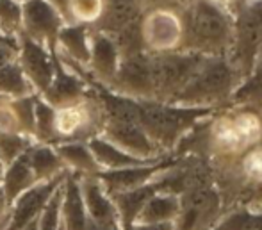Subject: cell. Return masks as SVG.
Instances as JSON below:
<instances>
[{
  "instance_id": "obj_21",
  "label": "cell",
  "mask_w": 262,
  "mask_h": 230,
  "mask_svg": "<svg viewBox=\"0 0 262 230\" xmlns=\"http://www.w3.org/2000/svg\"><path fill=\"white\" fill-rule=\"evenodd\" d=\"M34 184L36 177L31 168V162H29V155L25 152L18 159H14L13 162H9L2 172L0 185H2L4 195H6L7 205H11L21 193H25Z\"/></svg>"
},
{
  "instance_id": "obj_41",
  "label": "cell",
  "mask_w": 262,
  "mask_h": 230,
  "mask_svg": "<svg viewBox=\"0 0 262 230\" xmlns=\"http://www.w3.org/2000/svg\"><path fill=\"white\" fill-rule=\"evenodd\" d=\"M259 62H262V50H260V57H259Z\"/></svg>"
},
{
  "instance_id": "obj_7",
  "label": "cell",
  "mask_w": 262,
  "mask_h": 230,
  "mask_svg": "<svg viewBox=\"0 0 262 230\" xmlns=\"http://www.w3.org/2000/svg\"><path fill=\"white\" fill-rule=\"evenodd\" d=\"M66 175H68V170L50 180L36 182L32 187L21 193L7 209L6 225L2 227V230H21L24 227H27L31 221L38 220L41 211L45 209L47 202L54 195V191L64 182Z\"/></svg>"
},
{
  "instance_id": "obj_12",
  "label": "cell",
  "mask_w": 262,
  "mask_h": 230,
  "mask_svg": "<svg viewBox=\"0 0 262 230\" xmlns=\"http://www.w3.org/2000/svg\"><path fill=\"white\" fill-rule=\"evenodd\" d=\"M168 168H173V162L169 161H157L154 164L146 166H134V168H121V170H109V172H100L97 173L98 182L104 185V189L109 195L114 193H123L136 189L139 185H145L152 182L154 179H157V175L161 172Z\"/></svg>"
},
{
  "instance_id": "obj_35",
  "label": "cell",
  "mask_w": 262,
  "mask_h": 230,
  "mask_svg": "<svg viewBox=\"0 0 262 230\" xmlns=\"http://www.w3.org/2000/svg\"><path fill=\"white\" fill-rule=\"evenodd\" d=\"M7 209H9V205H7L6 195H4V189H2V185H0V220H2L4 216H7Z\"/></svg>"
},
{
  "instance_id": "obj_42",
  "label": "cell",
  "mask_w": 262,
  "mask_h": 230,
  "mask_svg": "<svg viewBox=\"0 0 262 230\" xmlns=\"http://www.w3.org/2000/svg\"><path fill=\"white\" fill-rule=\"evenodd\" d=\"M0 180H2V173H0Z\"/></svg>"
},
{
  "instance_id": "obj_10",
  "label": "cell",
  "mask_w": 262,
  "mask_h": 230,
  "mask_svg": "<svg viewBox=\"0 0 262 230\" xmlns=\"http://www.w3.org/2000/svg\"><path fill=\"white\" fill-rule=\"evenodd\" d=\"M100 136L121 150L141 159H159L157 144L150 139L139 121H104Z\"/></svg>"
},
{
  "instance_id": "obj_16",
  "label": "cell",
  "mask_w": 262,
  "mask_h": 230,
  "mask_svg": "<svg viewBox=\"0 0 262 230\" xmlns=\"http://www.w3.org/2000/svg\"><path fill=\"white\" fill-rule=\"evenodd\" d=\"M88 214L80 191V175L68 172L62 182L61 198V230H86Z\"/></svg>"
},
{
  "instance_id": "obj_13",
  "label": "cell",
  "mask_w": 262,
  "mask_h": 230,
  "mask_svg": "<svg viewBox=\"0 0 262 230\" xmlns=\"http://www.w3.org/2000/svg\"><path fill=\"white\" fill-rule=\"evenodd\" d=\"M55 57V73L52 84L49 86L43 95H39L43 100L50 103L52 107H64V106H72L75 102H80L82 98L88 96V80L82 75L75 73L73 70L66 68L61 61Z\"/></svg>"
},
{
  "instance_id": "obj_31",
  "label": "cell",
  "mask_w": 262,
  "mask_h": 230,
  "mask_svg": "<svg viewBox=\"0 0 262 230\" xmlns=\"http://www.w3.org/2000/svg\"><path fill=\"white\" fill-rule=\"evenodd\" d=\"M235 103H245V102H257L262 100V62H259L255 70L252 72L250 79L243 84L241 88L234 91Z\"/></svg>"
},
{
  "instance_id": "obj_15",
  "label": "cell",
  "mask_w": 262,
  "mask_h": 230,
  "mask_svg": "<svg viewBox=\"0 0 262 230\" xmlns=\"http://www.w3.org/2000/svg\"><path fill=\"white\" fill-rule=\"evenodd\" d=\"M141 32L145 47L154 48V52L169 50V47L179 43V38H182V27L177 18L166 11H157L141 22Z\"/></svg>"
},
{
  "instance_id": "obj_32",
  "label": "cell",
  "mask_w": 262,
  "mask_h": 230,
  "mask_svg": "<svg viewBox=\"0 0 262 230\" xmlns=\"http://www.w3.org/2000/svg\"><path fill=\"white\" fill-rule=\"evenodd\" d=\"M18 59V38H0V68Z\"/></svg>"
},
{
  "instance_id": "obj_28",
  "label": "cell",
  "mask_w": 262,
  "mask_h": 230,
  "mask_svg": "<svg viewBox=\"0 0 262 230\" xmlns=\"http://www.w3.org/2000/svg\"><path fill=\"white\" fill-rule=\"evenodd\" d=\"M36 141L25 134H0V161L4 168L29 150Z\"/></svg>"
},
{
  "instance_id": "obj_24",
  "label": "cell",
  "mask_w": 262,
  "mask_h": 230,
  "mask_svg": "<svg viewBox=\"0 0 262 230\" xmlns=\"http://www.w3.org/2000/svg\"><path fill=\"white\" fill-rule=\"evenodd\" d=\"M29 162L31 168L34 172L36 182H43V180H50L54 177L61 175L62 172H66L64 164L59 159L57 152L52 144H43V143H34L27 150Z\"/></svg>"
},
{
  "instance_id": "obj_30",
  "label": "cell",
  "mask_w": 262,
  "mask_h": 230,
  "mask_svg": "<svg viewBox=\"0 0 262 230\" xmlns=\"http://www.w3.org/2000/svg\"><path fill=\"white\" fill-rule=\"evenodd\" d=\"M61 198L62 184L54 191L50 200L47 202L45 209L38 218V230H61Z\"/></svg>"
},
{
  "instance_id": "obj_2",
  "label": "cell",
  "mask_w": 262,
  "mask_h": 230,
  "mask_svg": "<svg viewBox=\"0 0 262 230\" xmlns=\"http://www.w3.org/2000/svg\"><path fill=\"white\" fill-rule=\"evenodd\" d=\"M210 107L139 100V120L157 148L173 147L196 121L210 114Z\"/></svg>"
},
{
  "instance_id": "obj_1",
  "label": "cell",
  "mask_w": 262,
  "mask_h": 230,
  "mask_svg": "<svg viewBox=\"0 0 262 230\" xmlns=\"http://www.w3.org/2000/svg\"><path fill=\"white\" fill-rule=\"evenodd\" d=\"M232 29L234 24L220 6L210 0H194L184 18V48L216 57L230 47Z\"/></svg>"
},
{
  "instance_id": "obj_9",
  "label": "cell",
  "mask_w": 262,
  "mask_h": 230,
  "mask_svg": "<svg viewBox=\"0 0 262 230\" xmlns=\"http://www.w3.org/2000/svg\"><path fill=\"white\" fill-rule=\"evenodd\" d=\"M24 11V34L55 52L57 34L64 20L49 0H29L21 6Z\"/></svg>"
},
{
  "instance_id": "obj_33",
  "label": "cell",
  "mask_w": 262,
  "mask_h": 230,
  "mask_svg": "<svg viewBox=\"0 0 262 230\" xmlns=\"http://www.w3.org/2000/svg\"><path fill=\"white\" fill-rule=\"evenodd\" d=\"M128 230H175V225H173V221H168V223H152V225L134 223Z\"/></svg>"
},
{
  "instance_id": "obj_20",
  "label": "cell",
  "mask_w": 262,
  "mask_h": 230,
  "mask_svg": "<svg viewBox=\"0 0 262 230\" xmlns=\"http://www.w3.org/2000/svg\"><path fill=\"white\" fill-rule=\"evenodd\" d=\"M88 148L93 154L95 161L98 162L102 172H109V170H121V168H134V166H146L154 164V162L161 161V159H141L136 155L128 154V152L121 150L114 143L102 138L100 134L95 138L88 139Z\"/></svg>"
},
{
  "instance_id": "obj_25",
  "label": "cell",
  "mask_w": 262,
  "mask_h": 230,
  "mask_svg": "<svg viewBox=\"0 0 262 230\" xmlns=\"http://www.w3.org/2000/svg\"><path fill=\"white\" fill-rule=\"evenodd\" d=\"M32 95H36V91L25 77L18 61H13L0 68V98L18 100Z\"/></svg>"
},
{
  "instance_id": "obj_14",
  "label": "cell",
  "mask_w": 262,
  "mask_h": 230,
  "mask_svg": "<svg viewBox=\"0 0 262 230\" xmlns=\"http://www.w3.org/2000/svg\"><path fill=\"white\" fill-rule=\"evenodd\" d=\"M80 191H82L88 220L97 225H102V227H113L121 230L113 198L104 189V185L98 182L97 177L80 175Z\"/></svg>"
},
{
  "instance_id": "obj_4",
  "label": "cell",
  "mask_w": 262,
  "mask_h": 230,
  "mask_svg": "<svg viewBox=\"0 0 262 230\" xmlns=\"http://www.w3.org/2000/svg\"><path fill=\"white\" fill-rule=\"evenodd\" d=\"M209 55L196 52H150V68H152L154 100L169 103L191 77L202 68Z\"/></svg>"
},
{
  "instance_id": "obj_11",
  "label": "cell",
  "mask_w": 262,
  "mask_h": 230,
  "mask_svg": "<svg viewBox=\"0 0 262 230\" xmlns=\"http://www.w3.org/2000/svg\"><path fill=\"white\" fill-rule=\"evenodd\" d=\"M120 50L113 36L100 31H91L90 36V62L88 72L97 84L109 88L120 65Z\"/></svg>"
},
{
  "instance_id": "obj_26",
  "label": "cell",
  "mask_w": 262,
  "mask_h": 230,
  "mask_svg": "<svg viewBox=\"0 0 262 230\" xmlns=\"http://www.w3.org/2000/svg\"><path fill=\"white\" fill-rule=\"evenodd\" d=\"M21 32H24L21 4L14 0H0V36L18 38Z\"/></svg>"
},
{
  "instance_id": "obj_43",
  "label": "cell",
  "mask_w": 262,
  "mask_h": 230,
  "mask_svg": "<svg viewBox=\"0 0 262 230\" xmlns=\"http://www.w3.org/2000/svg\"><path fill=\"white\" fill-rule=\"evenodd\" d=\"M0 38H4V36H0Z\"/></svg>"
},
{
  "instance_id": "obj_36",
  "label": "cell",
  "mask_w": 262,
  "mask_h": 230,
  "mask_svg": "<svg viewBox=\"0 0 262 230\" xmlns=\"http://www.w3.org/2000/svg\"><path fill=\"white\" fill-rule=\"evenodd\" d=\"M86 230H120V228H113V227H102V225H97L93 221L88 220V227Z\"/></svg>"
},
{
  "instance_id": "obj_22",
  "label": "cell",
  "mask_w": 262,
  "mask_h": 230,
  "mask_svg": "<svg viewBox=\"0 0 262 230\" xmlns=\"http://www.w3.org/2000/svg\"><path fill=\"white\" fill-rule=\"evenodd\" d=\"M54 148L68 172L79 175H97L102 172L91 150L88 148V143L84 141H64L54 144Z\"/></svg>"
},
{
  "instance_id": "obj_23",
  "label": "cell",
  "mask_w": 262,
  "mask_h": 230,
  "mask_svg": "<svg viewBox=\"0 0 262 230\" xmlns=\"http://www.w3.org/2000/svg\"><path fill=\"white\" fill-rule=\"evenodd\" d=\"M180 216V198L171 193H156L141 213L136 218V223L152 225V223H168Z\"/></svg>"
},
{
  "instance_id": "obj_34",
  "label": "cell",
  "mask_w": 262,
  "mask_h": 230,
  "mask_svg": "<svg viewBox=\"0 0 262 230\" xmlns=\"http://www.w3.org/2000/svg\"><path fill=\"white\" fill-rule=\"evenodd\" d=\"M50 4L57 9V13L61 14V18L64 20V24H66V11H68V4H70V0H49Z\"/></svg>"
},
{
  "instance_id": "obj_5",
  "label": "cell",
  "mask_w": 262,
  "mask_h": 230,
  "mask_svg": "<svg viewBox=\"0 0 262 230\" xmlns=\"http://www.w3.org/2000/svg\"><path fill=\"white\" fill-rule=\"evenodd\" d=\"M262 50V0L245 7L232 29L228 65L237 77H248L255 70Z\"/></svg>"
},
{
  "instance_id": "obj_39",
  "label": "cell",
  "mask_w": 262,
  "mask_h": 230,
  "mask_svg": "<svg viewBox=\"0 0 262 230\" xmlns=\"http://www.w3.org/2000/svg\"><path fill=\"white\" fill-rule=\"evenodd\" d=\"M4 172V164H2V161H0V173Z\"/></svg>"
},
{
  "instance_id": "obj_8",
  "label": "cell",
  "mask_w": 262,
  "mask_h": 230,
  "mask_svg": "<svg viewBox=\"0 0 262 230\" xmlns=\"http://www.w3.org/2000/svg\"><path fill=\"white\" fill-rule=\"evenodd\" d=\"M18 65L21 66L25 77L32 84L36 95H43L52 84L55 73V57L54 52L41 43L27 38L21 32L18 36Z\"/></svg>"
},
{
  "instance_id": "obj_40",
  "label": "cell",
  "mask_w": 262,
  "mask_h": 230,
  "mask_svg": "<svg viewBox=\"0 0 262 230\" xmlns=\"http://www.w3.org/2000/svg\"><path fill=\"white\" fill-rule=\"evenodd\" d=\"M146 2H161V0H146Z\"/></svg>"
},
{
  "instance_id": "obj_29",
  "label": "cell",
  "mask_w": 262,
  "mask_h": 230,
  "mask_svg": "<svg viewBox=\"0 0 262 230\" xmlns=\"http://www.w3.org/2000/svg\"><path fill=\"white\" fill-rule=\"evenodd\" d=\"M214 230H262V213L239 211L220 221Z\"/></svg>"
},
{
  "instance_id": "obj_18",
  "label": "cell",
  "mask_w": 262,
  "mask_h": 230,
  "mask_svg": "<svg viewBox=\"0 0 262 230\" xmlns=\"http://www.w3.org/2000/svg\"><path fill=\"white\" fill-rule=\"evenodd\" d=\"M143 0H104V9L97 22L95 31L113 36L125 27L141 22Z\"/></svg>"
},
{
  "instance_id": "obj_37",
  "label": "cell",
  "mask_w": 262,
  "mask_h": 230,
  "mask_svg": "<svg viewBox=\"0 0 262 230\" xmlns=\"http://www.w3.org/2000/svg\"><path fill=\"white\" fill-rule=\"evenodd\" d=\"M21 230H38V220H34V221H31V223L27 225V227H24Z\"/></svg>"
},
{
  "instance_id": "obj_38",
  "label": "cell",
  "mask_w": 262,
  "mask_h": 230,
  "mask_svg": "<svg viewBox=\"0 0 262 230\" xmlns=\"http://www.w3.org/2000/svg\"><path fill=\"white\" fill-rule=\"evenodd\" d=\"M14 2H18V4H21V6H24V4L29 2V0H14Z\"/></svg>"
},
{
  "instance_id": "obj_17",
  "label": "cell",
  "mask_w": 262,
  "mask_h": 230,
  "mask_svg": "<svg viewBox=\"0 0 262 230\" xmlns=\"http://www.w3.org/2000/svg\"><path fill=\"white\" fill-rule=\"evenodd\" d=\"M90 25L84 24H64L57 34L55 54L59 57L72 61L79 66L88 68L90 62Z\"/></svg>"
},
{
  "instance_id": "obj_27",
  "label": "cell",
  "mask_w": 262,
  "mask_h": 230,
  "mask_svg": "<svg viewBox=\"0 0 262 230\" xmlns=\"http://www.w3.org/2000/svg\"><path fill=\"white\" fill-rule=\"evenodd\" d=\"M104 9V0H70L66 24H95Z\"/></svg>"
},
{
  "instance_id": "obj_6",
  "label": "cell",
  "mask_w": 262,
  "mask_h": 230,
  "mask_svg": "<svg viewBox=\"0 0 262 230\" xmlns=\"http://www.w3.org/2000/svg\"><path fill=\"white\" fill-rule=\"evenodd\" d=\"M107 90L134 100H154L150 52L141 50L123 55L118 65V72Z\"/></svg>"
},
{
  "instance_id": "obj_19",
  "label": "cell",
  "mask_w": 262,
  "mask_h": 230,
  "mask_svg": "<svg viewBox=\"0 0 262 230\" xmlns=\"http://www.w3.org/2000/svg\"><path fill=\"white\" fill-rule=\"evenodd\" d=\"M156 193H161V180L159 179H154L152 182L139 185V187L130 189V191L114 193V195H111L114 207H116L121 230H128L136 223L138 214L141 213L145 203L148 202Z\"/></svg>"
},
{
  "instance_id": "obj_3",
  "label": "cell",
  "mask_w": 262,
  "mask_h": 230,
  "mask_svg": "<svg viewBox=\"0 0 262 230\" xmlns=\"http://www.w3.org/2000/svg\"><path fill=\"white\" fill-rule=\"evenodd\" d=\"M237 73L225 57H209L169 103L210 107L234 95Z\"/></svg>"
}]
</instances>
